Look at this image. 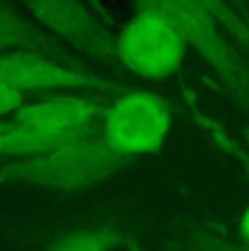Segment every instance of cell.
<instances>
[{
  "mask_svg": "<svg viewBox=\"0 0 249 251\" xmlns=\"http://www.w3.org/2000/svg\"><path fill=\"white\" fill-rule=\"evenodd\" d=\"M9 129V120H0V133H4Z\"/></svg>",
  "mask_w": 249,
  "mask_h": 251,
  "instance_id": "obj_14",
  "label": "cell"
},
{
  "mask_svg": "<svg viewBox=\"0 0 249 251\" xmlns=\"http://www.w3.org/2000/svg\"><path fill=\"white\" fill-rule=\"evenodd\" d=\"M105 99H83V96H55L40 103L22 105L11 118L13 127L35 129L44 133H68L90 125L103 116L107 107Z\"/></svg>",
  "mask_w": 249,
  "mask_h": 251,
  "instance_id": "obj_7",
  "label": "cell"
},
{
  "mask_svg": "<svg viewBox=\"0 0 249 251\" xmlns=\"http://www.w3.org/2000/svg\"><path fill=\"white\" fill-rule=\"evenodd\" d=\"M131 162L133 160L109 149L107 142L97 136L49 155L0 164V181H22L75 192L97 186Z\"/></svg>",
  "mask_w": 249,
  "mask_h": 251,
  "instance_id": "obj_1",
  "label": "cell"
},
{
  "mask_svg": "<svg viewBox=\"0 0 249 251\" xmlns=\"http://www.w3.org/2000/svg\"><path fill=\"white\" fill-rule=\"evenodd\" d=\"M118 61L145 79H166L184 64L186 44L164 18L138 7L116 37Z\"/></svg>",
  "mask_w": 249,
  "mask_h": 251,
  "instance_id": "obj_4",
  "label": "cell"
},
{
  "mask_svg": "<svg viewBox=\"0 0 249 251\" xmlns=\"http://www.w3.org/2000/svg\"><path fill=\"white\" fill-rule=\"evenodd\" d=\"M238 229H241V236H243V240H245V247H249V207L243 212L241 223H238Z\"/></svg>",
  "mask_w": 249,
  "mask_h": 251,
  "instance_id": "obj_13",
  "label": "cell"
},
{
  "mask_svg": "<svg viewBox=\"0 0 249 251\" xmlns=\"http://www.w3.org/2000/svg\"><path fill=\"white\" fill-rule=\"evenodd\" d=\"M97 136H100V118L68 133H44L35 131V129L13 127L9 123L7 131L0 133V157L28 160V157L49 155L52 151H59L64 147H70V144L83 142V140Z\"/></svg>",
  "mask_w": 249,
  "mask_h": 251,
  "instance_id": "obj_9",
  "label": "cell"
},
{
  "mask_svg": "<svg viewBox=\"0 0 249 251\" xmlns=\"http://www.w3.org/2000/svg\"><path fill=\"white\" fill-rule=\"evenodd\" d=\"M25 9L42 26L68 40L79 50L103 61L118 66L116 37L99 22V18L81 2H25Z\"/></svg>",
  "mask_w": 249,
  "mask_h": 251,
  "instance_id": "obj_6",
  "label": "cell"
},
{
  "mask_svg": "<svg viewBox=\"0 0 249 251\" xmlns=\"http://www.w3.org/2000/svg\"><path fill=\"white\" fill-rule=\"evenodd\" d=\"M173 125V109L149 90L124 92L100 116V138L116 153L136 160L157 153Z\"/></svg>",
  "mask_w": 249,
  "mask_h": 251,
  "instance_id": "obj_2",
  "label": "cell"
},
{
  "mask_svg": "<svg viewBox=\"0 0 249 251\" xmlns=\"http://www.w3.org/2000/svg\"><path fill=\"white\" fill-rule=\"evenodd\" d=\"M124 240L121 225H90L61 236L49 247V251H114Z\"/></svg>",
  "mask_w": 249,
  "mask_h": 251,
  "instance_id": "obj_10",
  "label": "cell"
},
{
  "mask_svg": "<svg viewBox=\"0 0 249 251\" xmlns=\"http://www.w3.org/2000/svg\"><path fill=\"white\" fill-rule=\"evenodd\" d=\"M193 251H249V247H245V245H225L212 238H203L199 240Z\"/></svg>",
  "mask_w": 249,
  "mask_h": 251,
  "instance_id": "obj_12",
  "label": "cell"
},
{
  "mask_svg": "<svg viewBox=\"0 0 249 251\" xmlns=\"http://www.w3.org/2000/svg\"><path fill=\"white\" fill-rule=\"evenodd\" d=\"M0 83L18 92L28 90H99L124 94L123 85L97 72H79L35 52L0 55Z\"/></svg>",
  "mask_w": 249,
  "mask_h": 251,
  "instance_id": "obj_5",
  "label": "cell"
},
{
  "mask_svg": "<svg viewBox=\"0 0 249 251\" xmlns=\"http://www.w3.org/2000/svg\"><path fill=\"white\" fill-rule=\"evenodd\" d=\"M0 50L11 52H35L46 59H52L61 66H68L79 72H92L83 59L73 57L64 46H59L52 37L33 26L22 13H18L11 4L0 2Z\"/></svg>",
  "mask_w": 249,
  "mask_h": 251,
  "instance_id": "obj_8",
  "label": "cell"
},
{
  "mask_svg": "<svg viewBox=\"0 0 249 251\" xmlns=\"http://www.w3.org/2000/svg\"><path fill=\"white\" fill-rule=\"evenodd\" d=\"M138 7L164 18L177 31L181 42L195 50L212 66L219 75L234 88H249V75L243 68L234 48L225 40L221 26L208 11L205 2H186V0H151L140 2Z\"/></svg>",
  "mask_w": 249,
  "mask_h": 251,
  "instance_id": "obj_3",
  "label": "cell"
},
{
  "mask_svg": "<svg viewBox=\"0 0 249 251\" xmlns=\"http://www.w3.org/2000/svg\"><path fill=\"white\" fill-rule=\"evenodd\" d=\"M22 100H25L22 92L0 83V120L11 118V116L22 107Z\"/></svg>",
  "mask_w": 249,
  "mask_h": 251,
  "instance_id": "obj_11",
  "label": "cell"
}]
</instances>
